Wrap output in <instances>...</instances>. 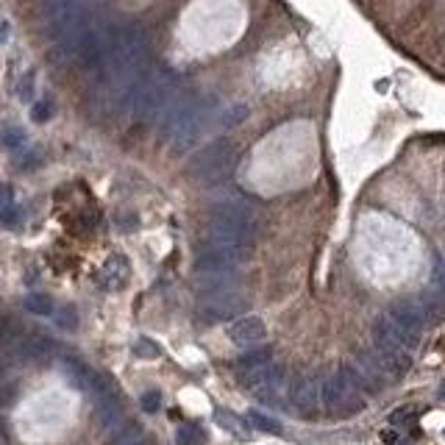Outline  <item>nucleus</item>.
Returning <instances> with one entry per match:
<instances>
[{"instance_id":"1","label":"nucleus","mask_w":445,"mask_h":445,"mask_svg":"<svg viewBox=\"0 0 445 445\" xmlns=\"http://www.w3.org/2000/svg\"><path fill=\"white\" fill-rule=\"evenodd\" d=\"M218 112V100L215 97L192 95V92H176V97L167 103V109L161 112L159 128L167 136V145L173 154H187L192 151L203 131L209 128L212 117Z\"/></svg>"},{"instance_id":"2","label":"nucleus","mask_w":445,"mask_h":445,"mask_svg":"<svg viewBox=\"0 0 445 445\" xmlns=\"http://www.w3.org/2000/svg\"><path fill=\"white\" fill-rule=\"evenodd\" d=\"M178 92V78L170 70H156L148 73L142 78V84L136 87V95L131 103V114L139 126H154L159 123L161 112L167 109V103Z\"/></svg>"},{"instance_id":"3","label":"nucleus","mask_w":445,"mask_h":445,"mask_svg":"<svg viewBox=\"0 0 445 445\" xmlns=\"http://www.w3.org/2000/svg\"><path fill=\"white\" fill-rule=\"evenodd\" d=\"M237 159H240V151L231 139H215L192 156L187 164V176L200 184H218L234 173Z\"/></svg>"},{"instance_id":"4","label":"nucleus","mask_w":445,"mask_h":445,"mask_svg":"<svg viewBox=\"0 0 445 445\" xmlns=\"http://www.w3.org/2000/svg\"><path fill=\"white\" fill-rule=\"evenodd\" d=\"M212 220L240 231L242 237H248L254 242L259 228H262V212L256 203L245 200V198H225V200H218L212 206Z\"/></svg>"},{"instance_id":"5","label":"nucleus","mask_w":445,"mask_h":445,"mask_svg":"<svg viewBox=\"0 0 445 445\" xmlns=\"http://www.w3.org/2000/svg\"><path fill=\"white\" fill-rule=\"evenodd\" d=\"M320 398H323L326 412L337 414V417H348V414H356L359 409H365V392H359L343 376V370L320 382Z\"/></svg>"},{"instance_id":"6","label":"nucleus","mask_w":445,"mask_h":445,"mask_svg":"<svg viewBox=\"0 0 445 445\" xmlns=\"http://www.w3.org/2000/svg\"><path fill=\"white\" fill-rule=\"evenodd\" d=\"M343 376L348 379L359 392H382L384 384H387V376L382 373V368L370 359V353H359L356 359H350L343 365Z\"/></svg>"},{"instance_id":"7","label":"nucleus","mask_w":445,"mask_h":445,"mask_svg":"<svg viewBox=\"0 0 445 445\" xmlns=\"http://www.w3.org/2000/svg\"><path fill=\"white\" fill-rule=\"evenodd\" d=\"M248 309V301L242 295L234 292H220V295H203L198 304V318L203 323H222L237 315H242Z\"/></svg>"},{"instance_id":"8","label":"nucleus","mask_w":445,"mask_h":445,"mask_svg":"<svg viewBox=\"0 0 445 445\" xmlns=\"http://www.w3.org/2000/svg\"><path fill=\"white\" fill-rule=\"evenodd\" d=\"M370 359L382 368V373L387 379H398L409 370L412 365V356L407 348H398V345H384V343H376V348L370 350Z\"/></svg>"},{"instance_id":"9","label":"nucleus","mask_w":445,"mask_h":445,"mask_svg":"<svg viewBox=\"0 0 445 445\" xmlns=\"http://www.w3.org/2000/svg\"><path fill=\"white\" fill-rule=\"evenodd\" d=\"M320 407H323V398H320V379L304 376L301 382L292 387V409L301 414V417H315Z\"/></svg>"},{"instance_id":"10","label":"nucleus","mask_w":445,"mask_h":445,"mask_svg":"<svg viewBox=\"0 0 445 445\" xmlns=\"http://www.w3.org/2000/svg\"><path fill=\"white\" fill-rule=\"evenodd\" d=\"M264 334H267V328H264L262 318H256V315H245L228 326V340L240 348H254L264 340Z\"/></svg>"},{"instance_id":"11","label":"nucleus","mask_w":445,"mask_h":445,"mask_svg":"<svg viewBox=\"0 0 445 445\" xmlns=\"http://www.w3.org/2000/svg\"><path fill=\"white\" fill-rule=\"evenodd\" d=\"M373 340H376V343H384V345H398V348H407V350H412L414 345L420 343V337H414L407 328H401L390 315H382V318L376 320V326H373Z\"/></svg>"},{"instance_id":"12","label":"nucleus","mask_w":445,"mask_h":445,"mask_svg":"<svg viewBox=\"0 0 445 445\" xmlns=\"http://www.w3.org/2000/svg\"><path fill=\"white\" fill-rule=\"evenodd\" d=\"M128 279H131V264L123 254L109 256L97 273V282L103 289H123L128 284Z\"/></svg>"},{"instance_id":"13","label":"nucleus","mask_w":445,"mask_h":445,"mask_svg":"<svg viewBox=\"0 0 445 445\" xmlns=\"http://www.w3.org/2000/svg\"><path fill=\"white\" fill-rule=\"evenodd\" d=\"M95 420L97 426L109 434L120 420H123V401H120V395H117V390H112V392H103V395H97V407H95Z\"/></svg>"},{"instance_id":"14","label":"nucleus","mask_w":445,"mask_h":445,"mask_svg":"<svg viewBox=\"0 0 445 445\" xmlns=\"http://www.w3.org/2000/svg\"><path fill=\"white\" fill-rule=\"evenodd\" d=\"M414 304H417V309H420L426 326H434V323L443 320L445 306H443V301H440V295H434V292H420V295L414 298Z\"/></svg>"},{"instance_id":"15","label":"nucleus","mask_w":445,"mask_h":445,"mask_svg":"<svg viewBox=\"0 0 445 445\" xmlns=\"http://www.w3.org/2000/svg\"><path fill=\"white\" fill-rule=\"evenodd\" d=\"M142 437V426L136 420H120L112 431H109V445H126L131 440Z\"/></svg>"},{"instance_id":"16","label":"nucleus","mask_w":445,"mask_h":445,"mask_svg":"<svg viewBox=\"0 0 445 445\" xmlns=\"http://www.w3.org/2000/svg\"><path fill=\"white\" fill-rule=\"evenodd\" d=\"M270 359H273L270 348H254V350H248V353H242V356H240V362H237V373L242 376V373H248V370H256V368L267 365Z\"/></svg>"},{"instance_id":"17","label":"nucleus","mask_w":445,"mask_h":445,"mask_svg":"<svg viewBox=\"0 0 445 445\" xmlns=\"http://www.w3.org/2000/svg\"><path fill=\"white\" fill-rule=\"evenodd\" d=\"M26 309H28L31 315H39V318H45V315H53V301H50V295H42V292H31V295L26 298Z\"/></svg>"},{"instance_id":"18","label":"nucleus","mask_w":445,"mask_h":445,"mask_svg":"<svg viewBox=\"0 0 445 445\" xmlns=\"http://www.w3.org/2000/svg\"><path fill=\"white\" fill-rule=\"evenodd\" d=\"M218 423H220L225 431H231V434H237V437H248V426L237 417L234 412H225V409H218Z\"/></svg>"},{"instance_id":"19","label":"nucleus","mask_w":445,"mask_h":445,"mask_svg":"<svg viewBox=\"0 0 445 445\" xmlns=\"http://www.w3.org/2000/svg\"><path fill=\"white\" fill-rule=\"evenodd\" d=\"M248 423H251L254 429H259V431H267V434H282V423H279V420H273V417H267V414L256 412V409L248 414Z\"/></svg>"},{"instance_id":"20","label":"nucleus","mask_w":445,"mask_h":445,"mask_svg":"<svg viewBox=\"0 0 445 445\" xmlns=\"http://www.w3.org/2000/svg\"><path fill=\"white\" fill-rule=\"evenodd\" d=\"M245 117H248V106H245V103H234V106H228V109L222 112L220 126L234 128V126H240V123H242Z\"/></svg>"},{"instance_id":"21","label":"nucleus","mask_w":445,"mask_h":445,"mask_svg":"<svg viewBox=\"0 0 445 445\" xmlns=\"http://www.w3.org/2000/svg\"><path fill=\"white\" fill-rule=\"evenodd\" d=\"M20 222H23V209L17 203H9L0 209V225L3 228H20Z\"/></svg>"},{"instance_id":"22","label":"nucleus","mask_w":445,"mask_h":445,"mask_svg":"<svg viewBox=\"0 0 445 445\" xmlns=\"http://www.w3.org/2000/svg\"><path fill=\"white\" fill-rule=\"evenodd\" d=\"M176 445H203V431L198 426H181L176 431Z\"/></svg>"},{"instance_id":"23","label":"nucleus","mask_w":445,"mask_h":445,"mask_svg":"<svg viewBox=\"0 0 445 445\" xmlns=\"http://www.w3.org/2000/svg\"><path fill=\"white\" fill-rule=\"evenodd\" d=\"M0 142H3V148H9V151L23 148V142H26V131H23V128H6V131L0 134Z\"/></svg>"},{"instance_id":"24","label":"nucleus","mask_w":445,"mask_h":445,"mask_svg":"<svg viewBox=\"0 0 445 445\" xmlns=\"http://www.w3.org/2000/svg\"><path fill=\"white\" fill-rule=\"evenodd\" d=\"M31 117L36 123H48V120L53 117V103H50V100H36L31 109Z\"/></svg>"},{"instance_id":"25","label":"nucleus","mask_w":445,"mask_h":445,"mask_svg":"<svg viewBox=\"0 0 445 445\" xmlns=\"http://www.w3.org/2000/svg\"><path fill=\"white\" fill-rule=\"evenodd\" d=\"M134 353L142 356V359H156V356H159V348H156L148 337H139V340L134 343Z\"/></svg>"},{"instance_id":"26","label":"nucleus","mask_w":445,"mask_h":445,"mask_svg":"<svg viewBox=\"0 0 445 445\" xmlns=\"http://www.w3.org/2000/svg\"><path fill=\"white\" fill-rule=\"evenodd\" d=\"M161 401H164V398H161L159 390H148V392L139 398V404H142V409H145V412H159Z\"/></svg>"},{"instance_id":"27","label":"nucleus","mask_w":445,"mask_h":445,"mask_svg":"<svg viewBox=\"0 0 445 445\" xmlns=\"http://www.w3.org/2000/svg\"><path fill=\"white\" fill-rule=\"evenodd\" d=\"M414 409L412 407H404V409H395V412L390 414V423L395 426V429H401V426H407V423H414Z\"/></svg>"},{"instance_id":"28","label":"nucleus","mask_w":445,"mask_h":445,"mask_svg":"<svg viewBox=\"0 0 445 445\" xmlns=\"http://www.w3.org/2000/svg\"><path fill=\"white\" fill-rule=\"evenodd\" d=\"M56 323H59V328H67V331H73V328L78 326V318H75V309H73V306H64L62 312L56 315Z\"/></svg>"},{"instance_id":"29","label":"nucleus","mask_w":445,"mask_h":445,"mask_svg":"<svg viewBox=\"0 0 445 445\" xmlns=\"http://www.w3.org/2000/svg\"><path fill=\"white\" fill-rule=\"evenodd\" d=\"M382 440L387 445H412V440H409V437H404V434H398V431H384Z\"/></svg>"},{"instance_id":"30","label":"nucleus","mask_w":445,"mask_h":445,"mask_svg":"<svg viewBox=\"0 0 445 445\" xmlns=\"http://www.w3.org/2000/svg\"><path fill=\"white\" fill-rule=\"evenodd\" d=\"M14 203V187L11 184H0V209Z\"/></svg>"},{"instance_id":"31","label":"nucleus","mask_w":445,"mask_h":445,"mask_svg":"<svg viewBox=\"0 0 445 445\" xmlns=\"http://www.w3.org/2000/svg\"><path fill=\"white\" fill-rule=\"evenodd\" d=\"M117 225H120L123 231H131V228L136 225V218H134V215H120V218H117Z\"/></svg>"},{"instance_id":"32","label":"nucleus","mask_w":445,"mask_h":445,"mask_svg":"<svg viewBox=\"0 0 445 445\" xmlns=\"http://www.w3.org/2000/svg\"><path fill=\"white\" fill-rule=\"evenodd\" d=\"M31 81H33V75L28 73V75L23 78V84H20V97H26V100L31 97Z\"/></svg>"},{"instance_id":"33","label":"nucleus","mask_w":445,"mask_h":445,"mask_svg":"<svg viewBox=\"0 0 445 445\" xmlns=\"http://www.w3.org/2000/svg\"><path fill=\"white\" fill-rule=\"evenodd\" d=\"M9 328H11V323H9L6 318H0V343L11 340V337H9Z\"/></svg>"},{"instance_id":"34","label":"nucleus","mask_w":445,"mask_h":445,"mask_svg":"<svg viewBox=\"0 0 445 445\" xmlns=\"http://www.w3.org/2000/svg\"><path fill=\"white\" fill-rule=\"evenodd\" d=\"M126 445H154V440L142 434V437H136V440H131V443H126Z\"/></svg>"},{"instance_id":"35","label":"nucleus","mask_w":445,"mask_h":445,"mask_svg":"<svg viewBox=\"0 0 445 445\" xmlns=\"http://www.w3.org/2000/svg\"><path fill=\"white\" fill-rule=\"evenodd\" d=\"M437 282H440V284L445 286V262L440 264V267H437Z\"/></svg>"},{"instance_id":"36","label":"nucleus","mask_w":445,"mask_h":445,"mask_svg":"<svg viewBox=\"0 0 445 445\" xmlns=\"http://www.w3.org/2000/svg\"><path fill=\"white\" fill-rule=\"evenodd\" d=\"M6 39H9V26L0 23V42H6Z\"/></svg>"},{"instance_id":"37","label":"nucleus","mask_w":445,"mask_h":445,"mask_svg":"<svg viewBox=\"0 0 445 445\" xmlns=\"http://www.w3.org/2000/svg\"><path fill=\"white\" fill-rule=\"evenodd\" d=\"M440 395H443V398H445V387H443V390H440Z\"/></svg>"}]
</instances>
